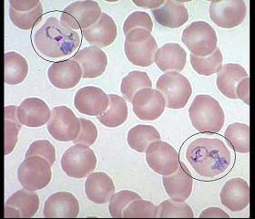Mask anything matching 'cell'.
Masks as SVG:
<instances>
[{
    "mask_svg": "<svg viewBox=\"0 0 255 219\" xmlns=\"http://www.w3.org/2000/svg\"><path fill=\"white\" fill-rule=\"evenodd\" d=\"M140 197L137 193L123 190L120 192L114 193L110 199L109 211L112 218L120 219L123 218V212L129 204L136 199H139Z\"/></svg>",
    "mask_w": 255,
    "mask_h": 219,
    "instance_id": "obj_37",
    "label": "cell"
},
{
    "mask_svg": "<svg viewBox=\"0 0 255 219\" xmlns=\"http://www.w3.org/2000/svg\"><path fill=\"white\" fill-rule=\"evenodd\" d=\"M80 133L77 139L73 141L75 145H84L91 146L95 144L98 138V129L95 124L85 118H80Z\"/></svg>",
    "mask_w": 255,
    "mask_h": 219,
    "instance_id": "obj_40",
    "label": "cell"
},
{
    "mask_svg": "<svg viewBox=\"0 0 255 219\" xmlns=\"http://www.w3.org/2000/svg\"><path fill=\"white\" fill-rule=\"evenodd\" d=\"M124 49L128 59L135 66L149 67L154 62L158 44L151 33L137 28L126 35Z\"/></svg>",
    "mask_w": 255,
    "mask_h": 219,
    "instance_id": "obj_4",
    "label": "cell"
},
{
    "mask_svg": "<svg viewBox=\"0 0 255 219\" xmlns=\"http://www.w3.org/2000/svg\"><path fill=\"white\" fill-rule=\"evenodd\" d=\"M51 165L41 156L25 158L17 169V178L23 188L37 191L48 187L51 181Z\"/></svg>",
    "mask_w": 255,
    "mask_h": 219,
    "instance_id": "obj_7",
    "label": "cell"
},
{
    "mask_svg": "<svg viewBox=\"0 0 255 219\" xmlns=\"http://www.w3.org/2000/svg\"><path fill=\"white\" fill-rule=\"evenodd\" d=\"M82 69V78L95 79L104 73L108 66L106 53L96 46L86 47L79 50L72 58Z\"/></svg>",
    "mask_w": 255,
    "mask_h": 219,
    "instance_id": "obj_20",
    "label": "cell"
},
{
    "mask_svg": "<svg viewBox=\"0 0 255 219\" xmlns=\"http://www.w3.org/2000/svg\"><path fill=\"white\" fill-rule=\"evenodd\" d=\"M187 53L178 43H167L158 48L154 56V62L163 72H181L186 66Z\"/></svg>",
    "mask_w": 255,
    "mask_h": 219,
    "instance_id": "obj_24",
    "label": "cell"
},
{
    "mask_svg": "<svg viewBox=\"0 0 255 219\" xmlns=\"http://www.w3.org/2000/svg\"><path fill=\"white\" fill-rule=\"evenodd\" d=\"M22 124L17 118V107L15 105L5 108V155L11 154L16 147Z\"/></svg>",
    "mask_w": 255,
    "mask_h": 219,
    "instance_id": "obj_31",
    "label": "cell"
},
{
    "mask_svg": "<svg viewBox=\"0 0 255 219\" xmlns=\"http://www.w3.org/2000/svg\"><path fill=\"white\" fill-rule=\"evenodd\" d=\"M221 202L232 212L245 210L250 202V188L243 178L230 179L222 188Z\"/></svg>",
    "mask_w": 255,
    "mask_h": 219,
    "instance_id": "obj_18",
    "label": "cell"
},
{
    "mask_svg": "<svg viewBox=\"0 0 255 219\" xmlns=\"http://www.w3.org/2000/svg\"><path fill=\"white\" fill-rule=\"evenodd\" d=\"M156 88L164 97L166 107L173 110L185 107L192 94L191 82L177 71L161 75L157 80Z\"/></svg>",
    "mask_w": 255,
    "mask_h": 219,
    "instance_id": "obj_5",
    "label": "cell"
},
{
    "mask_svg": "<svg viewBox=\"0 0 255 219\" xmlns=\"http://www.w3.org/2000/svg\"><path fill=\"white\" fill-rule=\"evenodd\" d=\"M155 20L159 25L170 28L183 26L189 19L186 6L179 1H165L164 4L152 10Z\"/></svg>",
    "mask_w": 255,
    "mask_h": 219,
    "instance_id": "obj_25",
    "label": "cell"
},
{
    "mask_svg": "<svg viewBox=\"0 0 255 219\" xmlns=\"http://www.w3.org/2000/svg\"><path fill=\"white\" fill-rule=\"evenodd\" d=\"M97 166V157L90 146L75 145L67 150L61 158V168L72 178L81 179L89 177Z\"/></svg>",
    "mask_w": 255,
    "mask_h": 219,
    "instance_id": "obj_8",
    "label": "cell"
},
{
    "mask_svg": "<svg viewBox=\"0 0 255 219\" xmlns=\"http://www.w3.org/2000/svg\"><path fill=\"white\" fill-rule=\"evenodd\" d=\"M39 198L36 191L23 188L11 195L5 205V219H29L37 214Z\"/></svg>",
    "mask_w": 255,
    "mask_h": 219,
    "instance_id": "obj_15",
    "label": "cell"
},
{
    "mask_svg": "<svg viewBox=\"0 0 255 219\" xmlns=\"http://www.w3.org/2000/svg\"><path fill=\"white\" fill-rule=\"evenodd\" d=\"M200 218H202V219L203 218H212V219L226 218V219H228L230 218V216L225 211H223V209H219V208H210V209H205L202 214L200 215Z\"/></svg>",
    "mask_w": 255,
    "mask_h": 219,
    "instance_id": "obj_43",
    "label": "cell"
},
{
    "mask_svg": "<svg viewBox=\"0 0 255 219\" xmlns=\"http://www.w3.org/2000/svg\"><path fill=\"white\" fill-rule=\"evenodd\" d=\"M101 7L92 0L77 1L64 8L60 22L72 30L87 29L93 26L101 17Z\"/></svg>",
    "mask_w": 255,
    "mask_h": 219,
    "instance_id": "obj_9",
    "label": "cell"
},
{
    "mask_svg": "<svg viewBox=\"0 0 255 219\" xmlns=\"http://www.w3.org/2000/svg\"><path fill=\"white\" fill-rule=\"evenodd\" d=\"M249 77L248 72L240 64L227 63L223 65L217 75V87L224 96L235 100L236 87L240 81Z\"/></svg>",
    "mask_w": 255,
    "mask_h": 219,
    "instance_id": "obj_26",
    "label": "cell"
},
{
    "mask_svg": "<svg viewBox=\"0 0 255 219\" xmlns=\"http://www.w3.org/2000/svg\"><path fill=\"white\" fill-rule=\"evenodd\" d=\"M181 40L192 55L208 57L217 48L218 37L215 29L207 22L195 21L183 30Z\"/></svg>",
    "mask_w": 255,
    "mask_h": 219,
    "instance_id": "obj_6",
    "label": "cell"
},
{
    "mask_svg": "<svg viewBox=\"0 0 255 219\" xmlns=\"http://www.w3.org/2000/svg\"><path fill=\"white\" fill-rule=\"evenodd\" d=\"M236 97L245 104H250V79L249 77L241 80L236 87Z\"/></svg>",
    "mask_w": 255,
    "mask_h": 219,
    "instance_id": "obj_42",
    "label": "cell"
},
{
    "mask_svg": "<svg viewBox=\"0 0 255 219\" xmlns=\"http://www.w3.org/2000/svg\"><path fill=\"white\" fill-rule=\"evenodd\" d=\"M37 50L44 56L57 59L67 57L79 48V33L64 26L56 17H49L34 36Z\"/></svg>",
    "mask_w": 255,
    "mask_h": 219,
    "instance_id": "obj_2",
    "label": "cell"
},
{
    "mask_svg": "<svg viewBox=\"0 0 255 219\" xmlns=\"http://www.w3.org/2000/svg\"><path fill=\"white\" fill-rule=\"evenodd\" d=\"M164 0H140V1H137V0H133V3L136 5H138L139 7H143V8H150V9H156L159 8V6L164 4Z\"/></svg>",
    "mask_w": 255,
    "mask_h": 219,
    "instance_id": "obj_44",
    "label": "cell"
},
{
    "mask_svg": "<svg viewBox=\"0 0 255 219\" xmlns=\"http://www.w3.org/2000/svg\"><path fill=\"white\" fill-rule=\"evenodd\" d=\"M123 218L155 219V218H158V208L155 206L154 204L139 198V199L134 200L128 206L123 212Z\"/></svg>",
    "mask_w": 255,
    "mask_h": 219,
    "instance_id": "obj_35",
    "label": "cell"
},
{
    "mask_svg": "<svg viewBox=\"0 0 255 219\" xmlns=\"http://www.w3.org/2000/svg\"><path fill=\"white\" fill-rule=\"evenodd\" d=\"M31 156H41L48 161L51 166H53L56 162V150L54 145L48 140H38L29 145L25 158Z\"/></svg>",
    "mask_w": 255,
    "mask_h": 219,
    "instance_id": "obj_39",
    "label": "cell"
},
{
    "mask_svg": "<svg viewBox=\"0 0 255 219\" xmlns=\"http://www.w3.org/2000/svg\"><path fill=\"white\" fill-rule=\"evenodd\" d=\"M147 164L160 176H170L175 173L180 165V155L170 144L155 141L146 150Z\"/></svg>",
    "mask_w": 255,
    "mask_h": 219,
    "instance_id": "obj_11",
    "label": "cell"
},
{
    "mask_svg": "<svg viewBox=\"0 0 255 219\" xmlns=\"http://www.w3.org/2000/svg\"><path fill=\"white\" fill-rule=\"evenodd\" d=\"M246 4L243 0L212 1L210 17L218 27L234 28L238 27L246 17Z\"/></svg>",
    "mask_w": 255,
    "mask_h": 219,
    "instance_id": "obj_12",
    "label": "cell"
},
{
    "mask_svg": "<svg viewBox=\"0 0 255 219\" xmlns=\"http://www.w3.org/2000/svg\"><path fill=\"white\" fill-rule=\"evenodd\" d=\"M85 193L92 203L103 205L108 203L115 193V185L106 173H91L86 180Z\"/></svg>",
    "mask_w": 255,
    "mask_h": 219,
    "instance_id": "obj_23",
    "label": "cell"
},
{
    "mask_svg": "<svg viewBox=\"0 0 255 219\" xmlns=\"http://www.w3.org/2000/svg\"><path fill=\"white\" fill-rule=\"evenodd\" d=\"M158 218H194L193 211L188 204L181 202H173L171 199L165 200L159 205Z\"/></svg>",
    "mask_w": 255,
    "mask_h": 219,
    "instance_id": "obj_36",
    "label": "cell"
},
{
    "mask_svg": "<svg viewBox=\"0 0 255 219\" xmlns=\"http://www.w3.org/2000/svg\"><path fill=\"white\" fill-rule=\"evenodd\" d=\"M82 69L73 59H66L55 62L49 67L48 80L52 85L61 90L72 89L80 83L82 78Z\"/></svg>",
    "mask_w": 255,
    "mask_h": 219,
    "instance_id": "obj_17",
    "label": "cell"
},
{
    "mask_svg": "<svg viewBox=\"0 0 255 219\" xmlns=\"http://www.w3.org/2000/svg\"><path fill=\"white\" fill-rule=\"evenodd\" d=\"M137 28H143L151 32L153 29V22L148 13L142 11H135L128 16L123 25V32L128 35Z\"/></svg>",
    "mask_w": 255,
    "mask_h": 219,
    "instance_id": "obj_38",
    "label": "cell"
},
{
    "mask_svg": "<svg viewBox=\"0 0 255 219\" xmlns=\"http://www.w3.org/2000/svg\"><path fill=\"white\" fill-rule=\"evenodd\" d=\"M80 213L78 199L69 192H58L51 195L44 205L43 214L45 218H68L74 219Z\"/></svg>",
    "mask_w": 255,
    "mask_h": 219,
    "instance_id": "obj_21",
    "label": "cell"
},
{
    "mask_svg": "<svg viewBox=\"0 0 255 219\" xmlns=\"http://www.w3.org/2000/svg\"><path fill=\"white\" fill-rule=\"evenodd\" d=\"M27 59L14 51L5 54V82L8 85L20 84L27 78Z\"/></svg>",
    "mask_w": 255,
    "mask_h": 219,
    "instance_id": "obj_28",
    "label": "cell"
},
{
    "mask_svg": "<svg viewBox=\"0 0 255 219\" xmlns=\"http://www.w3.org/2000/svg\"><path fill=\"white\" fill-rule=\"evenodd\" d=\"M224 137L235 152L240 154H248L250 152V127L248 124H230L224 133Z\"/></svg>",
    "mask_w": 255,
    "mask_h": 219,
    "instance_id": "obj_30",
    "label": "cell"
},
{
    "mask_svg": "<svg viewBox=\"0 0 255 219\" xmlns=\"http://www.w3.org/2000/svg\"><path fill=\"white\" fill-rule=\"evenodd\" d=\"M80 129V118H77L71 109L63 105L52 109L48 131L54 139L59 142H73L79 136Z\"/></svg>",
    "mask_w": 255,
    "mask_h": 219,
    "instance_id": "obj_10",
    "label": "cell"
},
{
    "mask_svg": "<svg viewBox=\"0 0 255 219\" xmlns=\"http://www.w3.org/2000/svg\"><path fill=\"white\" fill-rule=\"evenodd\" d=\"M193 127L203 134H217L225 123L224 111L217 100L207 94L197 95L189 108Z\"/></svg>",
    "mask_w": 255,
    "mask_h": 219,
    "instance_id": "obj_3",
    "label": "cell"
},
{
    "mask_svg": "<svg viewBox=\"0 0 255 219\" xmlns=\"http://www.w3.org/2000/svg\"><path fill=\"white\" fill-rule=\"evenodd\" d=\"M151 87L152 81L149 79L148 73L139 70H134L123 78L121 91L128 102H131L133 96L137 91Z\"/></svg>",
    "mask_w": 255,
    "mask_h": 219,
    "instance_id": "obj_32",
    "label": "cell"
},
{
    "mask_svg": "<svg viewBox=\"0 0 255 219\" xmlns=\"http://www.w3.org/2000/svg\"><path fill=\"white\" fill-rule=\"evenodd\" d=\"M191 64L193 70L198 74L203 76H211L214 73H218L223 66V54L217 48L212 55L208 57H196L191 54Z\"/></svg>",
    "mask_w": 255,
    "mask_h": 219,
    "instance_id": "obj_33",
    "label": "cell"
},
{
    "mask_svg": "<svg viewBox=\"0 0 255 219\" xmlns=\"http://www.w3.org/2000/svg\"><path fill=\"white\" fill-rule=\"evenodd\" d=\"M17 118L27 127H41L51 118L48 104L39 98H27L17 107Z\"/></svg>",
    "mask_w": 255,
    "mask_h": 219,
    "instance_id": "obj_19",
    "label": "cell"
},
{
    "mask_svg": "<svg viewBox=\"0 0 255 219\" xmlns=\"http://www.w3.org/2000/svg\"><path fill=\"white\" fill-rule=\"evenodd\" d=\"M82 35L92 46L106 48L117 38V25L112 16L102 13L100 19L93 26L82 30Z\"/></svg>",
    "mask_w": 255,
    "mask_h": 219,
    "instance_id": "obj_22",
    "label": "cell"
},
{
    "mask_svg": "<svg viewBox=\"0 0 255 219\" xmlns=\"http://www.w3.org/2000/svg\"><path fill=\"white\" fill-rule=\"evenodd\" d=\"M159 140L160 134L151 125L139 124L130 129L128 133V144L131 149L138 153H145L151 143Z\"/></svg>",
    "mask_w": 255,
    "mask_h": 219,
    "instance_id": "obj_29",
    "label": "cell"
},
{
    "mask_svg": "<svg viewBox=\"0 0 255 219\" xmlns=\"http://www.w3.org/2000/svg\"><path fill=\"white\" fill-rule=\"evenodd\" d=\"M186 158L199 176L215 178L228 170L232 154L223 140L198 138L188 146Z\"/></svg>",
    "mask_w": 255,
    "mask_h": 219,
    "instance_id": "obj_1",
    "label": "cell"
},
{
    "mask_svg": "<svg viewBox=\"0 0 255 219\" xmlns=\"http://www.w3.org/2000/svg\"><path fill=\"white\" fill-rule=\"evenodd\" d=\"M42 16L43 6L41 3L35 9L28 12H18L9 7L11 22L22 30H29L36 27L42 20Z\"/></svg>",
    "mask_w": 255,
    "mask_h": 219,
    "instance_id": "obj_34",
    "label": "cell"
},
{
    "mask_svg": "<svg viewBox=\"0 0 255 219\" xmlns=\"http://www.w3.org/2000/svg\"><path fill=\"white\" fill-rule=\"evenodd\" d=\"M165 191L173 202H185L191 197L193 188L191 173L183 162H180L177 171L170 176H162Z\"/></svg>",
    "mask_w": 255,
    "mask_h": 219,
    "instance_id": "obj_16",
    "label": "cell"
},
{
    "mask_svg": "<svg viewBox=\"0 0 255 219\" xmlns=\"http://www.w3.org/2000/svg\"><path fill=\"white\" fill-rule=\"evenodd\" d=\"M41 2L38 0H9L10 7L18 12H28L37 7Z\"/></svg>",
    "mask_w": 255,
    "mask_h": 219,
    "instance_id": "obj_41",
    "label": "cell"
},
{
    "mask_svg": "<svg viewBox=\"0 0 255 219\" xmlns=\"http://www.w3.org/2000/svg\"><path fill=\"white\" fill-rule=\"evenodd\" d=\"M133 112L142 121H155L164 112L166 102L158 90L146 88L139 90L133 96Z\"/></svg>",
    "mask_w": 255,
    "mask_h": 219,
    "instance_id": "obj_13",
    "label": "cell"
},
{
    "mask_svg": "<svg viewBox=\"0 0 255 219\" xmlns=\"http://www.w3.org/2000/svg\"><path fill=\"white\" fill-rule=\"evenodd\" d=\"M110 103L106 112L98 116L101 124L109 128H116L127 121L128 111L127 102L123 97L109 94Z\"/></svg>",
    "mask_w": 255,
    "mask_h": 219,
    "instance_id": "obj_27",
    "label": "cell"
},
{
    "mask_svg": "<svg viewBox=\"0 0 255 219\" xmlns=\"http://www.w3.org/2000/svg\"><path fill=\"white\" fill-rule=\"evenodd\" d=\"M109 103V95L95 86L81 88L74 98L75 108L78 112L89 116H100L106 112Z\"/></svg>",
    "mask_w": 255,
    "mask_h": 219,
    "instance_id": "obj_14",
    "label": "cell"
}]
</instances>
